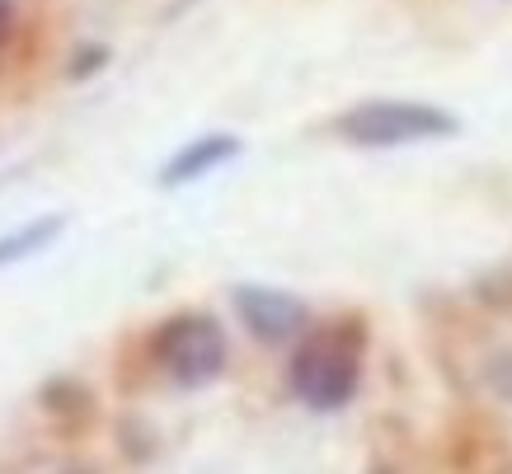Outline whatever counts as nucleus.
Here are the masks:
<instances>
[{
	"label": "nucleus",
	"instance_id": "39448f33",
	"mask_svg": "<svg viewBox=\"0 0 512 474\" xmlns=\"http://www.w3.org/2000/svg\"><path fill=\"white\" fill-rule=\"evenodd\" d=\"M235 155H240V141L226 137V132H212V137L193 141V146H184V151L174 155L170 165L160 169V184L184 188V184H193V179H202V174H212L217 165H231Z\"/></svg>",
	"mask_w": 512,
	"mask_h": 474
},
{
	"label": "nucleus",
	"instance_id": "f257e3e1",
	"mask_svg": "<svg viewBox=\"0 0 512 474\" xmlns=\"http://www.w3.org/2000/svg\"><path fill=\"white\" fill-rule=\"evenodd\" d=\"M362 381V338L348 324L315 329L292 357V390L315 413H334L357 395Z\"/></svg>",
	"mask_w": 512,
	"mask_h": 474
},
{
	"label": "nucleus",
	"instance_id": "f03ea898",
	"mask_svg": "<svg viewBox=\"0 0 512 474\" xmlns=\"http://www.w3.org/2000/svg\"><path fill=\"white\" fill-rule=\"evenodd\" d=\"M339 137L367 151H386V146H409V141H433V137H456L461 123L447 108L437 104H414V99H372L339 113Z\"/></svg>",
	"mask_w": 512,
	"mask_h": 474
},
{
	"label": "nucleus",
	"instance_id": "20e7f679",
	"mask_svg": "<svg viewBox=\"0 0 512 474\" xmlns=\"http://www.w3.org/2000/svg\"><path fill=\"white\" fill-rule=\"evenodd\" d=\"M235 310H240V324L259 343H292L311 324L306 301H296V296L273 287H235Z\"/></svg>",
	"mask_w": 512,
	"mask_h": 474
},
{
	"label": "nucleus",
	"instance_id": "0eeeda50",
	"mask_svg": "<svg viewBox=\"0 0 512 474\" xmlns=\"http://www.w3.org/2000/svg\"><path fill=\"white\" fill-rule=\"evenodd\" d=\"M10 15H15V0H0V38L10 29Z\"/></svg>",
	"mask_w": 512,
	"mask_h": 474
},
{
	"label": "nucleus",
	"instance_id": "7ed1b4c3",
	"mask_svg": "<svg viewBox=\"0 0 512 474\" xmlns=\"http://www.w3.org/2000/svg\"><path fill=\"white\" fill-rule=\"evenodd\" d=\"M160 367L170 371L174 385L184 390H198V385H212L226 367V334L212 315H174L156 338Z\"/></svg>",
	"mask_w": 512,
	"mask_h": 474
},
{
	"label": "nucleus",
	"instance_id": "423d86ee",
	"mask_svg": "<svg viewBox=\"0 0 512 474\" xmlns=\"http://www.w3.org/2000/svg\"><path fill=\"white\" fill-rule=\"evenodd\" d=\"M62 216H43V221H29V226H19L15 235H0V268H10V263L29 259L38 249H47L57 235H62Z\"/></svg>",
	"mask_w": 512,
	"mask_h": 474
}]
</instances>
